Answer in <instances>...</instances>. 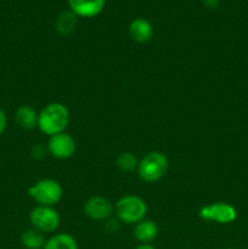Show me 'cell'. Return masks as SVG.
<instances>
[{"label":"cell","mask_w":248,"mask_h":249,"mask_svg":"<svg viewBox=\"0 0 248 249\" xmlns=\"http://www.w3.org/2000/svg\"><path fill=\"white\" fill-rule=\"evenodd\" d=\"M46 148H48V152L56 160H68L77 151V142L72 135L63 131V133L49 136Z\"/></svg>","instance_id":"obj_7"},{"label":"cell","mask_w":248,"mask_h":249,"mask_svg":"<svg viewBox=\"0 0 248 249\" xmlns=\"http://www.w3.org/2000/svg\"><path fill=\"white\" fill-rule=\"evenodd\" d=\"M117 219L124 224H138L147 214V204L136 195H125L116 202L114 206Z\"/></svg>","instance_id":"obj_3"},{"label":"cell","mask_w":248,"mask_h":249,"mask_svg":"<svg viewBox=\"0 0 248 249\" xmlns=\"http://www.w3.org/2000/svg\"><path fill=\"white\" fill-rule=\"evenodd\" d=\"M45 242L44 233L33 228L23 231L21 235V245L26 249H43Z\"/></svg>","instance_id":"obj_15"},{"label":"cell","mask_w":248,"mask_h":249,"mask_svg":"<svg viewBox=\"0 0 248 249\" xmlns=\"http://www.w3.org/2000/svg\"><path fill=\"white\" fill-rule=\"evenodd\" d=\"M158 232H159V229L157 224L148 219L139 221L134 228V237L140 243H151L156 240Z\"/></svg>","instance_id":"obj_12"},{"label":"cell","mask_w":248,"mask_h":249,"mask_svg":"<svg viewBox=\"0 0 248 249\" xmlns=\"http://www.w3.org/2000/svg\"><path fill=\"white\" fill-rule=\"evenodd\" d=\"M38 114L39 112H36L32 106L22 105L15 112V122L19 128L32 130L38 126Z\"/></svg>","instance_id":"obj_11"},{"label":"cell","mask_w":248,"mask_h":249,"mask_svg":"<svg viewBox=\"0 0 248 249\" xmlns=\"http://www.w3.org/2000/svg\"><path fill=\"white\" fill-rule=\"evenodd\" d=\"M135 249H156L151 243H141L140 246H138Z\"/></svg>","instance_id":"obj_20"},{"label":"cell","mask_w":248,"mask_h":249,"mask_svg":"<svg viewBox=\"0 0 248 249\" xmlns=\"http://www.w3.org/2000/svg\"><path fill=\"white\" fill-rule=\"evenodd\" d=\"M43 249H79L75 238L70 233H56L46 240Z\"/></svg>","instance_id":"obj_14"},{"label":"cell","mask_w":248,"mask_h":249,"mask_svg":"<svg viewBox=\"0 0 248 249\" xmlns=\"http://www.w3.org/2000/svg\"><path fill=\"white\" fill-rule=\"evenodd\" d=\"M129 36L136 43H147L152 39L153 36V27L151 24L150 21H147L146 18H139L133 19L129 24Z\"/></svg>","instance_id":"obj_10"},{"label":"cell","mask_w":248,"mask_h":249,"mask_svg":"<svg viewBox=\"0 0 248 249\" xmlns=\"http://www.w3.org/2000/svg\"><path fill=\"white\" fill-rule=\"evenodd\" d=\"M71 121L70 109L61 102H50L38 114V128L48 136L66 131Z\"/></svg>","instance_id":"obj_1"},{"label":"cell","mask_w":248,"mask_h":249,"mask_svg":"<svg viewBox=\"0 0 248 249\" xmlns=\"http://www.w3.org/2000/svg\"><path fill=\"white\" fill-rule=\"evenodd\" d=\"M113 204L102 196H92L84 203V213L91 220H107L113 213Z\"/></svg>","instance_id":"obj_8"},{"label":"cell","mask_w":248,"mask_h":249,"mask_svg":"<svg viewBox=\"0 0 248 249\" xmlns=\"http://www.w3.org/2000/svg\"><path fill=\"white\" fill-rule=\"evenodd\" d=\"M116 164L118 169L123 173H133L138 169L139 160L136 156L131 152H122L117 157Z\"/></svg>","instance_id":"obj_16"},{"label":"cell","mask_w":248,"mask_h":249,"mask_svg":"<svg viewBox=\"0 0 248 249\" xmlns=\"http://www.w3.org/2000/svg\"><path fill=\"white\" fill-rule=\"evenodd\" d=\"M228 249H233V248H228Z\"/></svg>","instance_id":"obj_21"},{"label":"cell","mask_w":248,"mask_h":249,"mask_svg":"<svg viewBox=\"0 0 248 249\" xmlns=\"http://www.w3.org/2000/svg\"><path fill=\"white\" fill-rule=\"evenodd\" d=\"M71 11L78 17L92 18L101 14L106 0H67Z\"/></svg>","instance_id":"obj_9"},{"label":"cell","mask_w":248,"mask_h":249,"mask_svg":"<svg viewBox=\"0 0 248 249\" xmlns=\"http://www.w3.org/2000/svg\"><path fill=\"white\" fill-rule=\"evenodd\" d=\"M199 218L206 221L228 225L237 219V211L235 207L226 202H214L203 206L198 212Z\"/></svg>","instance_id":"obj_5"},{"label":"cell","mask_w":248,"mask_h":249,"mask_svg":"<svg viewBox=\"0 0 248 249\" xmlns=\"http://www.w3.org/2000/svg\"><path fill=\"white\" fill-rule=\"evenodd\" d=\"M29 221L35 230L43 233H50L57 230L61 218L53 207L36 206L29 213Z\"/></svg>","instance_id":"obj_6"},{"label":"cell","mask_w":248,"mask_h":249,"mask_svg":"<svg viewBox=\"0 0 248 249\" xmlns=\"http://www.w3.org/2000/svg\"><path fill=\"white\" fill-rule=\"evenodd\" d=\"M46 152H48V148H46L44 145H41V143H35L31 150L32 157L36 160H43V158L45 157Z\"/></svg>","instance_id":"obj_17"},{"label":"cell","mask_w":248,"mask_h":249,"mask_svg":"<svg viewBox=\"0 0 248 249\" xmlns=\"http://www.w3.org/2000/svg\"><path fill=\"white\" fill-rule=\"evenodd\" d=\"M202 1L204 2V5H206L208 9H215L219 5V2H220V0H202Z\"/></svg>","instance_id":"obj_19"},{"label":"cell","mask_w":248,"mask_h":249,"mask_svg":"<svg viewBox=\"0 0 248 249\" xmlns=\"http://www.w3.org/2000/svg\"><path fill=\"white\" fill-rule=\"evenodd\" d=\"M28 196L38 206L53 207L62 199L63 189L53 179H41L28 189Z\"/></svg>","instance_id":"obj_4"},{"label":"cell","mask_w":248,"mask_h":249,"mask_svg":"<svg viewBox=\"0 0 248 249\" xmlns=\"http://www.w3.org/2000/svg\"><path fill=\"white\" fill-rule=\"evenodd\" d=\"M7 126V117L6 113L0 108V135H2V133L5 131Z\"/></svg>","instance_id":"obj_18"},{"label":"cell","mask_w":248,"mask_h":249,"mask_svg":"<svg viewBox=\"0 0 248 249\" xmlns=\"http://www.w3.org/2000/svg\"><path fill=\"white\" fill-rule=\"evenodd\" d=\"M78 23V16L72 12L71 10L68 11L61 12L60 16L56 18L55 29L61 36H68L75 29Z\"/></svg>","instance_id":"obj_13"},{"label":"cell","mask_w":248,"mask_h":249,"mask_svg":"<svg viewBox=\"0 0 248 249\" xmlns=\"http://www.w3.org/2000/svg\"><path fill=\"white\" fill-rule=\"evenodd\" d=\"M247 249H248V248H247Z\"/></svg>","instance_id":"obj_22"},{"label":"cell","mask_w":248,"mask_h":249,"mask_svg":"<svg viewBox=\"0 0 248 249\" xmlns=\"http://www.w3.org/2000/svg\"><path fill=\"white\" fill-rule=\"evenodd\" d=\"M169 162L167 156L159 151H152L143 156L141 160H139L138 174L142 181L147 184L159 181L167 174Z\"/></svg>","instance_id":"obj_2"}]
</instances>
